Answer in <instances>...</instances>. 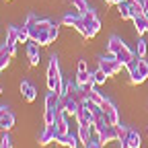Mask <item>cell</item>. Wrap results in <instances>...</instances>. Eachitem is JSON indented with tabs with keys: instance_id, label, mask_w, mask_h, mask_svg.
Returning <instances> with one entry per match:
<instances>
[{
	"instance_id": "cell-39",
	"label": "cell",
	"mask_w": 148,
	"mask_h": 148,
	"mask_svg": "<svg viewBox=\"0 0 148 148\" xmlns=\"http://www.w3.org/2000/svg\"><path fill=\"white\" fill-rule=\"evenodd\" d=\"M105 2H107V4H115V6H117L119 2H123V0H105Z\"/></svg>"
},
{
	"instance_id": "cell-29",
	"label": "cell",
	"mask_w": 148,
	"mask_h": 148,
	"mask_svg": "<svg viewBox=\"0 0 148 148\" xmlns=\"http://www.w3.org/2000/svg\"><path fill=\"white\" fill-rule=\"evenodd\" d=\"M105 78H107V74L99 68V70H95L92 72V80H95V86H99V84H103L105 82Z\"/></svg>"
},
{
	"instance_id": "cell-12",
	"label": "cell",
	"mask_w": 148,
	"mask_h": 148,
	"mask_svg": "<svg viewBox=\"0 0 148 148\" xmlns=\"http://www.w3.org/2000/svg\"><path fill=\"white\" fill-rule=\"evenodd\" d=\"M21 95H23V99H25L27 103H33L35 97H37V88H35L31 82L23 80V82H21Z\"/></svg>"
},
{
	"instance_id": "cell-26",
	"label": "cell",
	"mask_w": 148,
	"mask_h": 148,
	"mask_svg": "<svg viewBox=\"0 0 148 148\" xmlns=\"http://www.w3.org/2000/svg\"><path fill=\"white\" fill-rule=\"evenodd\" d=\"M136 66H138V72L142 74V76L148 78V62L144 58H136Z\"/></svg>"
},
{
	"instance_id": "cell-18",
	"label": "cell",
	"mask_w": 148,
	"mask_h": 148,
	"mask_svg": "<svg viewBox=\"0 0 148 148\" xmlns=\"http://www.w3.org/2000/svg\"><path fill=\"white\" fill-rule=\"evenodd\" d=\"M10 58H12V51L10 47L4 43V45H0V72H2L8 64H10Z\"/></svg>"
},
{
	"instance_id": "cell-14",
	"label": "cell",
	"mask_w": 148,
	"mask_h": 148,
	"mask_svg": "<svg viewBox=\"0 0 148 148\" xmlns=\"http://www.w3.org/2000/svg\"><path fill=\"white\" fill-rule=\"evenodd\" d=\"M16 43H18V27H8V31H6V45L10 47L12 56L16 53Z\"/></svg>"
},
{
	"instance_id": "cell-8",
	"label": "cell",
	"mask_w": 148,
	"mask_h": 148,
	"mask_svg": "<svg viewBox=\"0 0 148 148\" xmlns=\"http://www.w3.org/2000/svg\"><path fill=\"white\" fill-rule=\"evenodd\" d=\"M14 125V115L8 111V107H0V130L2 132H8V130Z\"/></svg>"
},
{
	"instance_id": "cell-5",
	"label": "cell",
	"mask_w": 148,
	"mask_h": 148,
	"mask_svg": "<svg viewBox=\"0 0 148 148\" xmlns=\"http://www.w3.org/2000/svg\"><path fill=\"white\" fill-rule=\"evenodd\" d=\"M90 80H92V72H88L86 62L80 60V62H78V70H76V86H78V88H84V84L90 82Z\"/></svg>"
},
{
	"instance_id": "cell-34",
	"label": "cell",
	"mask_w": 148,
	"mask_h": 148,
	"mask_svg": "<svg viewBox=\"0 0 148 148\" xmlns=\"http://www.w3.org/2000/svg\"><path fill=\"white\" fill-rule=\"evenodd\" d=\"M47 33H49V37H51V43L58 39V33H60V27H58V23H53L49 29H47Z\"/></svg>"
},
{
	"instance_id": "cell-25",
	"label": "cell",
	"mask_w": 148,
	"mask_h": 148,
	"mask_svg": "<svg viewBox=\"0 0 148 148\" xmlns=\"http://www.w3.org/2000/svg\"><path fill=\"white\" fill-rule=\"evenodd\" d=\"M35 43H37V45H49V43H51V37H49V33L39 29V35H37Z\"/></svg>"
},
{
	"instance_id": "cell-22",
	"label": "cell",
	"mask_w": 148,
	"mask_h": 148,
	"mask_svg": "<svg viewBox=\"0 0 148 148\" xmlns=\"http://www.w3.org/2000/svg\"><path fill=\"white\" fill-rule=\"evenodd\" d=\"M78 140H80V144L82 146H86L88 142H90V125H78Z\"/></svg>"
},
{
	"instance_id": "cell-3",
	"label": "cell",
	"mask_w": 148,
	"mask_h": 148,
	"mask_svg": "<svg viewBox=\"0 0 148 148\" xmlns=\"http://www.w3.org/2000/svg\"><path fill=\"white\" fill-rule=\"evenodd\" d=\"M99 68L107 74V76H115V74L123 68V64L115 58V56H111V53H109L107 58H101V60H99Z\"/></svg>"
},
{
	"instance_id": "cell-37",
	"label": "cell",
	"mask_w": 148,
	"mask_h": 148,
	"mask_svg": "<svg viewBox=\"0 0 148 148\" xmlns=\"http://www.w3.org/2000/svg\"><path fill=\"white\" fill-rule=\"evenodd\" d=\"M35 23H37V16H35V14H29V16H27V21H25V25L31 27V25H35Z\"/></svg>"
},
{
	"instance_id": "cell-16",
	"label": "cell",
	"mask_w": 148,
	"mask_h": 148,
	"mask_svg": "<svg viewBox=\"0 0 148 148\" xmlns=\"http://www.w3.org/2000/svg\"><path fill=\"white\" fill-rule=\"evenodd\" d=\"M117 10H119V16L123 21L127 18H134V12H132V0H123V2L117 4Z\"/></svg>"
},
{
	"instance_id": "cell-1",
	"label": "cell",
	"mask_w": 148,
	"mask_h": 148,
	"mask_svg": "<svg viewBox=\"0 0 148 148\" xmlns=\"http://www.w3.org/2000/svg\"><path fill=\"white\" fill-rule=\"evenodd\" d=\"M47 88L56 90L60 97H64V82H62V74H60V66H58L56 56H51L47 64Z\"/></svg>"
},
{
	"instance_id": "cell-28",
	"label": "cell",
	"mask_w": 148,
	"mask_h": 148,
	"mask_svg": "<svg viewBox=\"0 0 148 148\" xmlns=\"http://www.w3.org/2000/svg\"><path fill=\"white\" fill-rule=\"evenodd\" d=\"M53 121H56V109H45L43 123H45V125H53Z\"/></svg>"
},
{
	"instance_id": "cell-41",
	"label": "cell",
	"mask_w": 148,
	"mask_h": 148,
	"mask_svg": "<svg viewBox=\"0 0 148 148\" xmlns=\"http://www.w3.org/2000/svg\"><path fill=\"white\" fill-rule=\"evenodd\" d=\"M0 95H2V88H0Z\"/></svg>"
},
{
	"instance_id": "cell-24",
	"label": "cell",
	"mask_w": 148,
	"mask_h": 148,
	"mask_svg": "<svg viewBox=\"0 0 148 148\" xmlns=\"http://www.w3.org/2000/svg\"><path fill=\"white\" fill-rule=\"evenodd\" d=\"M78 18H80V14H74V12H68V14H64L62 16V23L66 25V27H74L78 23Z\"/></svg>"
},
{
	"instance_id": "cell-9",
	"label": "cell",
	"mask_w": 148,
	"mask_h": 148,
	"mask_svg": "<svg viewBox=\"0 0 148 148\" xmlns=\"http://www.w3.org/2000/svg\"><path fill=\"white\" fill-rule=\"evenodd\" d=\"M95 117H97V115L92 113L90 109H86V107H82V105H80L78 113H76V121H78V125H92Z\"/></svg>"
},
{
	"instance_id": "cell-35",
	"label": "cell",
	"mask_w": 148,
	"mask_h": 148,
	"mask_svg": "<svg viewBox=\"0 0 148 148\" xmlns=\"http://www.w3.org/2000/svg\"><path fill=\"white\" fill-rule=\"evenodd\" d=\"M74 92H78V88L74 86L72 82H68V84H64V97H72Z\"/></svg>"
},
{
	"instance_id": "cell-7",
	"label": "cell",
	"mask_w": 148,
	"mask_h": 148,
	"mask_svg": "<svg viewBox=\"0 0 148 148\" xmlns=\"http://www.w3.org/2000/svg\"><path fill=\"white\" fill-rule=\"evenodd\" d=\"M60 107L64 109V113H66V115H74V117H76L78 109H80V101H76L74 97H62Z\"/></svg>"
},
{
	"instance_id": "cell-30",
	"label": "cell",
	"mask_w": 148,
	"mask_h": 148,
	"mask_svg": "<svg viewBox=\"0 0 148 148\" xmlns=\"http://www.w3.org/2000/svg\"><path fill=\"white\" fill-rule=\"evenodd\" d=\"M72 6L78 10V14H82V12H86V10H88L86 0H72Z\"/></svg>"
},
{
	"instance_id": "cell-17",
	"label": "cell",
	"mask_w": 148,
	"mask_h": 148,
	"mask_svg": "<svg viewBox=\"0 0 148 148\" xmlns=\"http://www.w3.org/2000/svg\"><path fill=\"white\" fill-rule=\"evenodd\" d=\"M27 58H29V64H31V66H37V64H39V45H37L35 41L27 45Z\"/></svg>"
},
{
	"instance_id": "cell-42",
	"label": "cell",
	"mask_w": 148,
	"mask_h": 148,
	"mask_svg": "<svg viewBox=\"0 0 148 148\" xmlns=\"http://www.w3.org/2000/svg\"><path fill=\"white\" fill-rule=\"evenodd\" d=\"M0 148H2V146H0Z\"/></svg>"
},
{
	"instance_id": "cell-40",
	"label": "cell",
	"mask_w": 148,
	"mask_h": 148,
	"mask_svg": "<svg viewBox=\"0 0 148 148\" xmlns=\"http://www.w3.org/2000/svg\"><path fill=\"white\" fill-rule=\"evenodd\" d=\"M142 4H144V10L148 12V0H142Z\"/></svg>"
},
{
	"instance_id": "cell-10",
	"label": "cell",
	"mask_w": 148,
	"mask_h": 148,
	"mask_svg": "<svg viewBox=\"0 0 148 148\" xmlns=\"http://www.w3.org/2000/svg\"><path fill=\"white\" fill-rule=\"evenodd\" d=\"M56 142H58V144H62V146H66V148H78V144H80L78 136H74L72 132L58 134V140H56Z\"/></svg>"
},
{
	"instance_id": "cell-27",
	"label": "cell",
	"mask_w": 148,
	"mask_h": 148,
	"mask_svg": "<svg viewBox=\"0 0 148 148\" xmlns=\"http://www.w3.org/2000/svg\"><path fill=\"white\" fill-rule=\"evenodd\" d=\"M29 39H31V37H29V27L27 25L18 27V43H27Z\"/></svg>"
},
{
	"instance_id": "cell-38",
	"label": "cell",
	"mask_w": 148,
	"mask_h": 148,
	"mask_svg": "<svg viewBox=\"0 0 148 148\" xmlns=\"http://www.w3.org/2000/svg\"><path fill=\"white\" fill-rule=\"evenodd\" d=\"M84 148H101V144H99V142H88Z\"/></svg>"
},
{
	"instance_id": "cell-36",
	"label": "cell",
	"mask_w": 148,
	"mask_h": 148,
	"mask_svg": "<svg viewBox=\"0 0 148 148\" xmlns=\"http://www.w3.org/2000/svg\"><path fill=\"white\" fill-rule=\"evenodd\" d=\"M0 146H2V148H10V146H12V140H10V136H8V132H4V136H2V140H0Z\"/></svg>"
},
{
	"instance_id": "cell-19",
	"label": "cell",
	"mask_w": 148,
	"mask_h": 148,
	"mask_svg": "<svg viewBox=\"0 0 148 148\" xmlns=\"http://www.w3.org/2000/svg\"><path fill=\"white\" fill-rule=\"evenodd\" d=\"M60 101H62V97L58 95V92H56V90H49L47 97H45V109H58V107H60Z\"/></svg>"
},
{
	"instance_id": "cell-2",
	"label": "cell",
	"mask_w": 148,
	"mask_h": 148,
	"mask_svg": "<svg viewBox=\"0 0 148 148\" xmlns=\"http://www.w3.org/2000/svg\"><path fill=\"white\" fill-rule=\"evenodd\" d=\"M80 16H82L84 27H86V39H92V37L99 33V29H101V23H99V18H97L95 10H90V8H88V10L82 12Z\"/></svg>"
},
{
	"instance_id": "cell-13",
	"label": "cell",
	"mask_w": 148,
	"mask_h": 148,
	"mask_svg": "<svg viewBox=\"0 0 148 148\" xmlns=\"http://www.w3.org/2000/svg\"><path fill=\"white\" fill-rule=\"evenodd\" d=\"M134 27H136V31H138V35H144V33H148V12H142V14H136L134 18Z\"/></svg>"
},
{
	"instance_id": "cell-23",
	"label": "cell",
	"mask_w": 148,
	"mask_h": 148,
	"mask_svg": "<svg viewBox=\"0 0 148 148\" xmlns=\"http://www.w3.org/2000/svg\"><path fill=\"white\" fill-rule=\"evenodd\" d=\"M84 97H86L88 101H92V103H97V105H101V103L105 101V97L101 95L99 90H95V88H90L88 92H84Z\"/></svg>"
},
{
	"instance_id": "cell-11",
	"label": "cell",
	"mask_w": 148,
	"mask_h": 148,
	"mask_svg": "<svg viewBox=\"0 0 148 148\" xmlns=\"http://www.w3.org/2000/svg\"><path fill=\"white\" fill-rule=\"evenodd\" d=\"M56 140H58V132H56V127L53 125H45V130L39 134V144L41 146H47V144H51Z\"/></svg>"
},
{
	"instance_id": "cell-31",
	"label": "cell",
	"mask_w": 148,
	"mask_h": 148,
	"mask_svg": "<svg viewBox=\"0 0 148 148\" xmlns=\"http://www.w3.org/2000/svg\"><path fill=\"white\" fill-rule=\"evenodd\" d=\"M127 134H130V130H127V127H123V125H117V140H119L121 144L127 140Z\"/></svg>"
},
{
	"instance_id": "cell-15",
	"label": "cell",
	"mask_w": 148,
	"mask_h": 148,
	"mask_svg": "<svg viewBox=\"0 0 148 148\" xmlns=\"http://www.w3.org/2000/svg\"><path fill=\"white\" fill-rule=\"evenodd\" d=\"M115 58H117V60H119L123 66H127L130 62H134V60H136V53H134L132 49H130L127 45H123V47H121V49L115 53Z\"/></svg>"
},
{
	"instance_id": "cell-6",
	"label": "cell",
	"mask_w": 148,
	"mask_h": 148,
	"mask_svg": "<svg viewBox=\"0 0 148 148\" xmlns=\"http://www.w3.org/2000/svg\"><path fill=\"white\" fill-rule=\"evenodd\" d=\"M117 140V125H111V123H107L101 132H99V144L101 146H105V144H109V142H115Z\"/></svg>"
},
{
	"instance_id": "cell-20",
	"label": "cell",
	"mask_w": 148,
	"mask_h": 148,
	"mask_svg": "<svg viewBox=\"0 0 148 148\" xmlns=\"http://www.w3.org/2000/svg\"><path fill=\"white\" fill-rule=\"evenodd\" d=\"M123 45H125V43H123V41L119 39V37H117V35H113V37H109V43H107V51H109L111 56H115V53H117V51H119V49H121Z\"/></svg>"
},
{
	"instance_id": "cell-32",
	"label": "cell",
	"mask_w": 148,
	"mask_h": 148,
	"mask_svg": "<svg viewBox=\"0 0 148 148\" xmlns=\"http://www.w3.org/2000/svg\"><path fill=\"white\" fill-rule=\"evenodd\" d=\"M146 41L144 39H140L138 41V45H136V56H138V58H144V56H146Z\"/></svg>"
},
{
	"instance_id": "cell-21",
	"label": "cell",
	"mask_w": 148,
	"mask_h": 148,
	"mask_svg": "<svg viewBox=\"0 0 148 148\" xmlns=\"http://www.w3.org/2000/svg\"><path fill=\"white\" fill-rule=\"evenodd\" d=\"M127 148H140L142 146V138H140V134L138 132H132L130 130V134H127V140L123 142Z\"/></svg>"
},
{
	"instance_id": "cell-4",
	"label": "cell",
	"mask_w": 148,
	"mask_h": 148,
	"mask_svg": "<svg viewBox=\"0 0 148 148\" xmlns=\"http://www.w3.org/2000/svg\"><path fill=\"white\" fill-rule=\"evenodd\" d=\"M101 111H103V115L107 117V121H109L111 125H119V111H117V107L113 105V101L105 99V101L101 103Z\"/></svg>"
},
{
	"instance_id": "cell-33",
	"label": "cell",
	"mask_w": 148,
	"mask_h": 148,
	"mask_svg": "<svg viewBox=\"0 0 148 148\" xmlns=\"http://www.w3.org/2000/svg\"><path fill=\"white\" fill-rule=\"evenodd\" d=\"M53 23L49 21V18H37V29H41V31H47Z\"/></svg>"
}]
</instances>
